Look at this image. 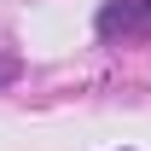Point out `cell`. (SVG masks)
<instances>
[{
    "label": "cell",
    "mask_w": 151,
    "mask_h": 151,
    "mask_svg": "<svg viewBox=\"0 0 151 151\" xmlns=\"http://www.w3.org/2000/svg\"><path fill=\"white\" fill-rule=\"evenodd\" d=\"M12 76H18V64H12V58H0V81H12Z\"/></svg>",
    "instance_id": "cell-1"
}]
</instances>
